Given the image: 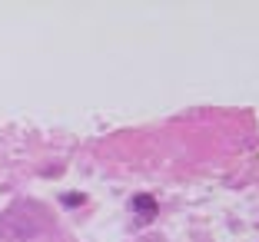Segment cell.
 Instances as JSON below:
<instances>
[{
	"mask_svg": "<svg viewBox=\"0 0 259 242\" xmlns=\"http://www.w3.org/2000/svg\"><path fill=\"white\" fill-rule=\"evenodd\" d=\"M133 209H137L140 219H153V216H156V199L140 192V196H133Z\"/></svg>",
	"mask_w": 259,
	"mask_h": 242,
	"instance_id": "obj_1",
	"label": "cell"
},
{
	"mask_svg": "<svg viewBox=\"0 0 259 242\" xmlns=\"http://www.w3.org/2000/svg\"><path fill=\"white\" fill-rule=\"evenodd\" d=\"M60 203H63V206H80V203H87V196H80V192H67Z\"/></svg>",
	"mask_w": 259,
	"mask_h": 242,
	"instance_id": "obj_2",
	"label": "cell"
}]
</instances>
